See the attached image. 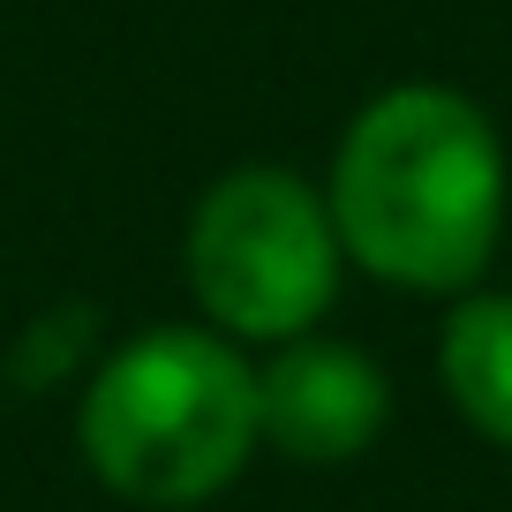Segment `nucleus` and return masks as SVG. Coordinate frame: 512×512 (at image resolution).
<instances>
[{
    "instance_id": "1",
    "label": "nucleus",
    "mask_w": 512,
    "mask_h": 512,
    "mask_svg": "<svg viewBox=\"0 0 512 512\" xmlns=\"http://www.w3.org/2000/svg\"><path fill=\"white\" fill-rule=\"evenodd\" d=\"M339 249L407 294H467L505 234V144L452 83H392L347 121L324 174Z\"/></svg>"
},
{
    "instance_id": "2",
    "label": "nucleus",
    "mask_w": 512,
    "mask_h": 512,
    "mask_svg": "<svg viewBox=\"0 0 512 512\" xmlns=\"http://www.w3.org/2000/svg\"><path fill=\"white\" fill-rule=\"evenodd\" d=\"M256 445V362L211 324L128 332L76 384L83 467L136 512H196L226 497Z\"/></svg>"
},
{
    "instance_id": "3",
    "label": "nucleus",
    "mask_w": 512,
    "mask_h": 512,
    "mask_svg": "<svg viewBox=\"0 0 512 512\" xmlns=\"http://www.w3.org/2000/svg\"><path fill=\"white\" fill-rule=\"evenodd\" d=\"M339 272H347V249H339L324 189L272 159L226 166L219 181H204L181 226L189 302L204 309L211 332L241 347L317 332L324 309L339 302Z\"/></svg>"
},
{
    "instance_id": "4",
    "label": "nucleus",
    "mask_w": 512,
    "mask_h": 512,
    "mask_svg": "<svg viewBox=\"0 0 512 512\" xmlns=\"http://www.w3.org/2000/svg\"><path fill=\"white\" fill-rule=\"evenodd\" d=\"M392 422V377L369 347L354 339H279L256 362V430L264 445L302 467H339L362 460Z\"/></svg>"
},
{
    "instance_id": "5",
    "label": "nucleus",
    "mask_w": 512,
    "mask_h": 512,
    "mask_svg": "<svg viewBox=\"0 0 512 512\" xmlns=\"http://www.w3.org/2000/svg\"><path fill=\"white\" fill-rule=\"evenodd\" d=\"M437 377L467 430L512 452V294H460V309H445Z\"/></svg>"
},
{
    "instance_id": "6",
    "label": "nucleus",
    "mask_w": 512,
    "mask_h": 512,
    "mask_svg": "<svg viewBox=\"0 0 512 512\" xmlns=\"http://www.w3.org/2000/svg\"><path fill=\"white\" fill-rule=\"evenodd\" d=\"M98 354H106L98 309L68 294V302H46V309H31V317L16 324V339H8V354H0V377H8V392H23V400H46V392H61V384L91 377Z\"/></svg>"
}]
</instances>
